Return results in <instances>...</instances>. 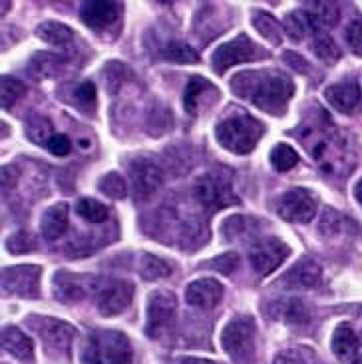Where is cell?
<instances>
[{"label": "cell", "mask_w": 362, "mask_h": 364, "mask_svg": "<svg viewBox=\"0 0 362 364\" xmlns=\"http://www.w3.org/2000/svg\"><path fill=\"white\" fill-rule=\"evenodd\" d=\"M231 92L271 116H283L294 84L281 70H245L231 78Z\"/></svg>", "instance_id": "obj_1"}, {"label": "cell", "mask_w": 362, "mask_h": 364, "mask_svg": "<svg viewBox=\"0 0 362 364\" xmlns=\"http://www.w3.org/2000/svg\"><path fill=\"white\" fill-rule=\"evenodd\" d=\"M263 132V124L259 119L245 112H233L217 124L215 138L227 151L245 156L253 151Z\"/></svg>", "instance_id": "obj_2"}, {"label": "cell", "mask_w": 362, "mask_h": 364, "mask_svg": "<svg viewBox=\"0 0 362 364\" xmlns=\"http://www.w3.org/2000/svg\"><path fill=\"white\" fill-rule=\"evenodd\" d=\"M84 364H129L132 345L129 338L118 331H94L82 348Z\"/></svg>", "instance_id": "obj_3"}, {"label": "cell", "mask_w": 362, "mask_h": 364, "mask_svg": "<svg viewBox=\"0 0 362 364\" xmlns=\"http://www.w3.org/2000/svg\"><path fill=\"white\" fill-rule=\"evenodd\" d=\"M255 335H257V325L253 316H235L227 323L221 333V346L231 358L245 360L247 356L253 355Z\"/></svg>", "instance_id": "obj_4"}, {"label": "cell", "mask_w": 362, "mask_h": 364, "mask_svg": "<svg viewBox=\"0 0 362 364\" xmlns=\"http://www.w3.org/2000/svg\"><path fill=\"white\" fill-rule=\"evenodd\" d=\"M265 52L247 34H239L233 40H229L225 44L217 46L213 52V68L217 74H223L227 68H233L237 64H245V62H253V60L263 58Z\"/></svg>", "instance_id": "obj_5"}, {"label": "cell", "mask_w": 362, "mask_h": 364, "mask_svg": "<svg viewBox=\"0 0 362 364\" xmlns=\"http://www.w3.org/2000/svg\"><path fill=\"white\" fill-rule=\"evenodd\" d=\"M196 196L207 209H223L239 203V197L235 196L231 181L221 178L219 173H206L203 178L197 179Z\"/></svg>", "instance_id": "obj_6"}, {"label": "cell", "mask_w": 362, "mask_h": 364, "mask_svg": "<svg viewBox=\"0 0 362 364\" xmlns=\"http://www.w3.org/2000/svg\"><path fill=\"white\" fill-rule=\"evenodd\" d=\"M291 255V247L277 237H265L249 249V261L259 275H269Z\"/></svg>", "instance_id": "obj_7"}, {"label": "cell", "mask_w": 362, "mask_h": 364, "mask_svg": "<svg viewBox=\"0 0 362 364\" xmlns=\"http://www.w3.org/2000/svg\"><path fill=\"white\" fill-rule=\"evenodd\" d=\"M129 179H132V189L136 197L147 199L164 183V169L156 159L139 156L129 164Z\"/></svg>", "instance_id": "obj_8"}, {"label": "cell", "mask_w": 362, "mask_h": 364, "mask_svg": "<svg viewBox=\"0 0 362 364\" xmlns=\"http://www.w3.org/2000/svg\"><path fill=\"white\" fill-rule=\"evenodd\" d=\"M40 275L42 269L36 265L10 267L2 271V289L10 295L36 299L40 295Z\"/></svg>", "instance_id": "obj_9"}, {"label": "cell", "mask_w": 362, "mask_h": 364, "mask_svg": "<svg viewBox=\"0 0 362 364\" xmlns=\"http://www.w3.org/2000/svg\"><path fill=\"white\" fill-rule=\"evenodd\" d=\"M277 213L283 217L284 221H293V223H309L316 213V201L314 197L303 189L297 187L281 196L279 205H277Z\"/></svg>", "instance_id": "obj_10"}, {"label": "cell", "mask_w": 362, "mask_h": 364, "mask_svg": "<svg viewBox=\"0 0 362 364\" xmlns=\"http://www.w3.org/2000/svg\"><path fill=\"white\" fill-rule=\"evenodd\" d=\"M30 325L50 348L62 350V353H68L70 345L74 343V336H76L74 326L58 318H50V316H30Z\"/></svg>", "instance_id": "obj_11"}, {"label": "cell", "mask_w": 362, "mask_h": 364, "mask_svg": "<svg viewBox=\"0 0 362 364\" xmlns=\"http://www.w3.org/2000/svg\"><path fill=\"white\" fill-rule=\"evenodd\" d=\"M176 295L169 293V291H156L154 295L149 296V303H147V326L146 333L151 338H157L167 325L171 323V318L176 315Z\"/></svg>", "instance_id": "obj_12"}, {"label": "cell", "mask_w": 362, "mask_h": 364, "mask_svg": "<svg viewBox=\"0 0 362 364\" xmlns=\"http://www.w3.org/2000/svg\"><path fill=\"white\" fill-rule=\"evenodd\" d=\"M132 299H134V285L129 281H110L98 291L100 315H119L129 306Z\"/></svg>", "instance_id": "obj_13"}, {"label": "cell", "mask_w": 362, "mask_h": 364, "mask_svg": "<svg viewBox=\"0 0 362 364\" xmlns=\"http://www.w3.org/2000/svg\"><path fill=\"white\" fill-rule=\"evenodd\" d=\"M122 14V4L119 2H106V0H90L84 2L80 9V18L82 22L94 30H104L112 26Z\"/></svg>", "instance_id": "obj_14"}, {"label": "cell", "mask_w": 362, "mask_h": 364, "mask_svg": "<svg viewBox=\"0 0 362 364\" xmlns=\"http://www.w3.org/2000/svg\"><path fill=\"white\" fill-rule=\"evenodd\" d=\"M221 299H223V285L211 277L197 279L193 283H189L186 289L187 305L197 306V309L209 311V309L219 305Z\"/></svg>", "instance_id": "obj_15"}, {"label": "cell", "mask_w": 362, "mask_h": 364, "mask_svg": "<svg viewBox=\"0 0 362 364\" xmlns=\"http://www.w3.org/2000/svg\"><path fill=\"white\" fill-rule=\"evenodd\" d=\"M321 277H323V271L313 259H301L284 273L281 285L289 291H307L319 285Z\"/></svg>", "instance_id": "obj_16"}, {"label": "cell", "mask_w": 362, "mask_h": 364, "mask_svg": "<svg viewBox=\"0 0 362 364\" xmlns=\"http://www.w3.org/2000/svg\"><path fill=\"white\" fill-rule=\"evenodd\" d=\"M324 98L336 112H341V114H354L362 104V92L361 86L354 80H348V82H341V84L329 86V88L324 90Z\"/></svg>", "instance_id": "obj_17"}, {"label": "cell", "mask_w": 362, "mask_h": 364, "mask_svg": "<svg viewBox=\"0 0 362 364\" xmlns=\"http://www.w3.org/2000/svg\"><path fill=\"white\" fill-rule=\"evenodd\" d=\"M2 348L24 364L34 363V343L18 326H4L2 328Z\"/></svg>", "instance_id": "obj_18"}, {"label": "cell", "mask_w": 362, "mask_h": 364, "mask_svg": "<svg viewBox=\"0 0 362 364\" xmlns=\"http://www.w3.org/2000/svg\"><path fill=\"white\" fill-rule=\"evenodd\" d=\"M88 293V281L84 277L60 271L54 277V295L62 303H78Z\"/></svg>", "instance_id": "obj_19"}, {"label": "cell", "mask_w": 362, "mask_h": 364, "mask_svg": "<svg viewBox=\"0 0 362 364\" xmlns=\"http://www.w3.org/2000/svg\"><path fill=\"white\" fill-rule=\"evenodd\" d=\"M66 229H68V205L66 203H56L42 213L40 231L46 241H56L58 237L64 235Z\"/></svg>", "instance_id": "obj_20"}, {"label": "cell", "mask_w": 362, "mask_h": 364, "mask_svg": "<svg viewBox=\"0 0 362 364\" xmlns=\"http://www.w3.org/2000/svg\"><path fill=\"white\" fill-rule=\"evenodd\" d=\"M273 318H283L287 325H304L309 321V311L301 299H284L277 301L269 309Z\"/></svg>", "instance_id": "obj_21"}, {"label": "cell", "mask_w": 362, "mask_h": 364, "mask_svg": "<svg viewBox=\"0 0 362 364\" xmlns=\"http://www.w3.org/2000/svg\"><path fill=\"white\" fill-rule=\"evenodd\" d=\"M331 348L339 360L353 358L358 350V336L353 331V326L348 323H341L336 326L333 333V341H331Z\"/></svg>", "instance_id": "obj_22"}, {"label": "cell", "mask_w": 362, "mask_h": 364, "mask_svg": "<svg viewBox=\"0 0 362 364\" xmlns=\"http://www.w3.org/2000/svg\"><path fill=\"white\" fill-rule=\"evenodd\" d=\"M36 36L52 44V46H60L62 48V46H68L70 42L74 40V30L68 28L62 22L48 20V22H42L40 26H36Z\"/></svg>", "instance_id": "obj_23"}, {"label": "cell", "mask_w": 362, "mask_h": 364, "mask_svg": "<svg viewBox=\"0 0 362 364\" xmlns=\"http://www.w3.org/2000/svg\"><path fill=\"white\" fill-rule=\"evenodd\" d=\"M307 12L311 14L316 32H321V28H331L341 18V9L336 2H309Z\"/></svg>", "instance_id": "obj_24"}, {"label": "cell", "mask_w": 362, "mask_h": 364, "mask_svg": "<svg viewBox=\"0 0 362 364\" xmlns=\"http://www.w3.org/2000/svg\"><path fill=\"white\" fill-rule=\"evenodd\" d=\"M284 32L293 40H301L309 32L316 34V28H314V22L311 18V14L307 12V9H303L287 14V18H284Z\"/></svg>", "instance_id": "obj_25"}, {"label": "cell", "mask_w": 362, "mask_h": 364, "mask_svg": "<svg viewBox=\"0 0 362 364\" xmlns=\"http://www.w3.org/2000/svg\"><path fill=\"white\" fill-rule=\"evenodd\" d=\"M253 26L257 28V32L269 40L271 44H281L283 42V28L279 24V20L273 18L271 14L267 12H261V10H255L253 12Z\"/></svg>", "instance_id": "obj_26"}, {"label": "cell", "mask_w": 362, "mask_h": 364, "mask_svg": "<svg viewBox=\"0 0 362 364\" xmlns=\"http://www.w3.org/2000/svg\"><path fill=\"white\" fill-rule=\"evenodd\" d=\"M161 58L176 62V64H197L199 62V54L191 48L189 44L181 42V40H171L159 52Z\"/></svg>", "instance_id": "obj_27"}, {"label": "cell", "mask_w": 362, "mask_h": 364, "mask_svg": "<svg viewBox=\"0 0 362 364\" xmlns=\"http://www.w3.org/2000/svg\"><path fill=\"white\" fill-rule=\"evenodd\" d=\"M207 90L211 88V84L207 80L193 76V78L187 82L186 92H183V108L189 116H197V109H199V100L206 94Z\"/></svg>", "instance_id": "obj_28"}, {"label": "cell", "mask_w": 362, "mask_h": 364, "mask_svg": "<svg viewBox=\"0 0 362 364\" xmlns=\"http://www.w3.org/2000/svg\"><path fill=\"white\" fill-rule=\"evenodd\" d=\"M313 52L316 54V58L323 60L324 64H334L341 60V48L324 32H316L313 36Z\"/></svg>", "instance_id": "obj_29"}, {"label": "cell", "mask_w": 362, "mask_h": 364, "mask_svg": "<svg viewBox=\"0 0 362 364\" xmlns=\"http://www.w3.org/2000/svg\"><path fill=\"white\" fill-rule=\"evenodd\" d=\"M273 364H323L319 355L309 346H294L279 353Z\"/></svg>", "instance_id": "obj_30"}, {"label": "cell", "mask_w": 362, "mask_h": 364, "mask_svg": "<svg viewBox=\"0 0 362 364\" xmlns=\"http://www.w3.org/2000/svg\"><path fill=\"white\" fill-rule=\"evenodd\" d=\"M76 213H78L82 219H86L88 223H102L106 221L110 215V209L104 203H100L98 199H90V197H84L76 203Z\"/></svg>", "instance_id": "obj_31"}, {"label": "cell", "mask_w": 362, "mask_h": 364, "mask_svg": "<svg viewBox=\"0 0 362 364\" xmlns=\"http://www.w3.org/2000/svg\"><path fill=\"white\" fill-rule=\"evenodd\" d=\"M139 273L146 281H157L164 277L171 275V267L167 265L164 259L154 255H144V259L139 261Z\"/></svg>", "instance_id": "obj_32"}, {"label": "cell", "mask_w": 362, "mask_h": 364, "mask_svg": "<svg viewBox=\"0 0 362 364\" xmlns=\"http://www.w3.org/2000/svg\"><path fill=\"white\" fill-rule=\"evenodd\" d=\"M271 166H273L277 171H289V169H293L297 164H299V154L294 151L291 146H287V144H279V146H275L273 151H271Z\"/></svg>", "instance_id": "obj_33"}, {"label": "cell", "mask_w": 362, "mask_h": 364, "mask_svg": "<svg viewBox=\"0 0 362 364\" xmlns=\"http://www.w3.org/2000/svg\"><path fill=\"white\" fill-rule=\"evenodd\" d=\"M26 94V84L16 78H2V108L10 109L22 96Z\"/></svg>", "instance_id": "obj_34"}, {"label": "cell", "mask_w": 362, "mask_h": 364, "mask_svg": "<svg viewBox=\"0 0 362 364\" xmlns=\"http://www.w3.org/2000/svg\"><path fill=\"white\" fill-rule=\"evenodd\" d=\"M100 191L106 193L112 199H124L126 197V181L119 173H108L100 181Z\"/></svg>", "instance_id": "obj_35"}, {"label": "cell", "mask_w": 362, "mask_h": 364, "mask_svg": "<svg viewBox=\"0 0 362 364\" xmlns=\"http://www.w3.org/2000/svg\"><path fill=\"white\" fill-rule=\"evenodd\" d=\"M6 249H9L12 255H22V253L34 251V249H36V243H34V239H32L28 233L18 231V233H14L12 237H9Z\"/></svg>", "instance_id": "obj_36"}, {"label": "cell", "mask_w": 362, "mask_h": 364, "mask_svg": "<svg viewBox=\"0 0 362 364\" xmlns=\"http://www.w3.org/2000/svg\"><path fill=\"white\" fill-rule=\"evenodd\" d=\"M96 100H98V94H96V86L92 82H82L74 90V102L80 108H94Z\"/></svg>", "instance_id": "obj_37"}, {"label": "cell", "mask_w": 362, "mask_h": 364, "mask_svg": "<svg viewBox=\"0 0 362 364\" xmlns=\"http://www.w3.org/2000/svg\"><path fill=\"white\" fill-rule=\"evenodd\" d=\"M344 38L348 48L353 50L356 56H362V20H353L346 30H344Z\"/></svg>", "instance_id": "obj_38"}, {"label": "cell", "mask_w": 362, "mask_h": 364, "mask_svg": "<svg viewBox=\"0 0 362 364\" xmlns=\"http://www.w3.org/2000/svg\"><path fill=\"white\" fill-rule=\"evenodd\" d=\"M46 148L52 156H68L70 149H72V141L68 139V136H64V134H54V136H50L48 141H46Z\"/></svg>", "instance_id": "obj_39"}, {"label": "cell", "mask_w": 362, "mask_h": 364, "mask_svg": "<svg viewBox=\"0 0 362 364\" xmlns=\"http://www.w3.org/2000/svg\"><path fill=\"white\" fill-rule=\"evenodd\" d=\"M237 265H239V255H237V253H225V255L215 257V259L209 263L211 269H215V271L223 273V275H231L237 269Z\"/></svg>", "instance_id": "obj_40"}, {"label": "cell", "mask_w": 362, "mask_h": 364, "mask_svg": "<svg viewBox=\"0 0 362 364\" xmlns=\"http://www.w3.org/2000/svg\"><path fill=\"white\" fill-rule=\"evenodd\" d=\"M284 62H287V64H289L291 68L299 70V72L307 74V68H309V64H307V60H304L303 56H299L297 52H291V50H289V52L284 54Z\"/></svg>", "instance_id": "obj_41"}, {"label": "cell", "mask_w": 362, "mask_h": 364, "mask_svg": "<svg viewBox=\"0 0 362 364\" xmlns=\"http://www.w3.org/2000/svg\"><path fill=\"white\" fill-rule=\"evenodd\" d=\"M179 364H215V363L206 360V358H186V360H181Z\"/></svg>", "instance_id": "obj_42"}, {"label": "cell", "mask_w": 362, "mask_h": 364, "mask_svg": "<svg viewBox=\"0 0 362 364\" xmlns=\"http://www.w3.org/2000/svg\"><path fill=\"white\" fill-rule=\"evenodd\" d=\"M354 197H356V201L362 205V179L354 186Z\"/></svg>", "instance_id": "obj_43"}, {"label": "cell", "mask_w": 362, "mask_h": 364, "mask_svg": "<svg viewBox=\"0 0 362 364\" xmlns=\"http://www.w3.org/2000/svg\"><path fill=\"white\" fill-rule=\"evenodd\" d=\"M354 364H362V358H358V360H356V363Z\"/></svg>", "instance_id": "obj_44"}]
</instances>
